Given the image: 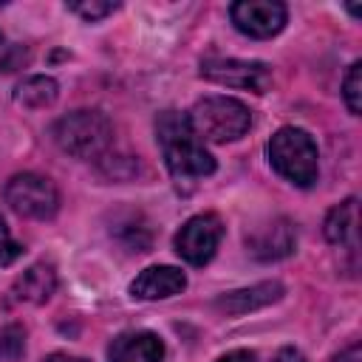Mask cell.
<instances>
[{"label": "cell", "instance_id": "1", "mask_svg": "<svg viewBox=\"0 0 362 362\" xmlns=\"http://www.w3.org/2000/svg\"><path fill=\"white\" fill-rule=\"evenodd\" d=\"M156 139L167 170L178 181H195L215 173V158L206 153L192 122L181 110H164L156 119Z\"/></svg>", "mask_w": 362, "mask_h": 362}, {"label": "cell", "instance_id": "2", "mask_svg": "<svg viewBox=\"0 0 362 362\" xmlns=\"http://www.w3.org/2000/svg\"><path fill=\"white\" fill-rule=\"evenodd\" d=\"M269 164L294 187H311L320 175L317 144L300 127H280L269 139Z\"/></svg>", "mask_w": 362, "mask_h": 362}, {"label": "cell", "instance_id": "3", "mask_svg": "<svg viewBox=\"0 0 362 362\" xmlns=\"http://www.w3.org/2000/svg\"><path fill=\"white\" fill-rule=\"evenodd\" d=\"M59 150L76 158H102L113 141V124L99 110H74L54 122L51 127Z\"/></svg>", "mask_w": 362, "mask_h": 362}, {"label": "cell", "instance_id": "4", "mask_svg": "<svg viewBox=\"0 0 362 362\" xmlns=\"http://www.w3.org/2000/svg\"><path fill=\"white\" fill-rule=\"evenodd\" d=\"M198 139L204 141H235L240 139L249 124H252V113L243 102L232 99V96H206V99H198L192 113H187Z\"/></svg>", "mask_w": 362, "mask_h": 362}, {"label": "cell", "instance_id": "5", "mask_svg": "<svg viewBox=\"0 0 362 362\" xmlns=\"http://www.w3.org/2000/svg\"><path fill=\"white\" fill-rule=\"evenodd\" d=\"M6 204L23 218H54L59 209V192L51 178L37 173H17L6 184Z\"/></svg>", "mask_w": 362, "mask_h": 362}, {"label": "cell", "instance_id": "6", "mask_svg": "<svg viewBox=\"0 0 362 362\" xmlns=\"http://www.w3.org/2000/svg\"><path fill=\"white\" fill-rule=\"evenodd\" d=\"M201 76L209 82L238 88V90H252V93H266L272 85V68L257 59H235V57H206L201 59Z\"/></svg>", "mask_w": 362, "mask_h": 362}, {"label": "cell", "instance_id": "7", "mask_svg": "<svg viewBox=\"0 0 362 362\" xmlns=\"http://www.w3.org/2000/svg\"><path fill=\"white\" fill-rule=\"evenodd\" d=\"M223 238V223L215 212H204V215H192L175 235V252L192 263V266H204L212 260L218 243Z\"/></svg>", "mask_w": 362, "mask_h": 362}, {"label": "cell", "instance_id": "8", "mask_svg": "<svg viewBox=\"0 0 362 362\" xmlns=\"http://www.w3.org/2000/svg\"><path fill=\"white\" fill-rule=\"evenodd\" d=\"M229 17L240 34L266 40V37H274L286 25L288 11L277 0H240V3H232Z\"/></svg>", "mask_w": 362, "mask_h": 362}, {"label": "cell", "instance_id": "9", "mask_svg": "<svg viewBox=\"0 0 362 362\" xmlns=\"http://www.w3.org/2000/svg\"><path fill=\"white\" fill-rule=\"evenodd\" d=\"M246 246L257 260H280V257H288L297 249V229H294L291 221L274 218V221L257 226L246 238Z\"/></svg>", "mask_w": 362, "mask_h": 362}, {"label": "cell", "instance_id": "10", "mask_svg": "<svg viewBox=\"0 0 362 362\" xmlns=\"http://www.w3.org/2000/svg\"><path fill=\"white\" fill-rule=\"evenodd\" d=\"M187 288V274L175 266H147L133 283L130 294L139 300H164Z\"/></svg>", "mask_w": 362, "mask_h": 362}, {"label": "cell", "instance_id": "11", "mask_svg": "<svg viewBox=\"0 0 362 362\" xmlns=\"http://www.w3.org/2000/svg\"><path fill=\"white\" fill-rule=\"evenodd\" d=\"M107 359L110 362H161L164 342L153 331H127L110 342Z\"/></svg>", "mask_w": 362, "mask_h": 362}, {"label": "cell", "instance_id": "12", "mask_svg": "<svg viewBox=\"0 0 362 362\" xmlns=\"http://www.w3.org/2000/svg\"><path fill=\"white\" fill-rule=\"evenodd\" d=\"M280 297H283V286L277 280H266V283H255L249 288L221 294L215 300V308H221L226 314H249V311H257V308L277 303Z\"/></svg>", "mask_w": 362, "mask_h": 362}, {"label": "cell", "instance_id": "13", "mask_svg": "<svg viewBox=\"0 0 362 362\" xmlns=\"http://www.w3.org/2000/svg\"><path fill=\"white\" fill-rule=\"evenodd\" d=\"M57 291V272L51 263H34L28 266L11 286V303H45Z\"/></svg>", "mask_w": 362, "mask_h": 362}, {"label": "cell", "instance_id": "14", "mask_svg": "<svg viewBox=\"0 0 362 362\" xmlns=\"http://www.w3.org/2000/svg\"><path fill=\"white\" fill-rule=\"evenodd\" d=\"M356 226H359V201L356 198H348V201L337 204L325 215V238L334 246L356 249Z\"/></svg>", "mask_w": 362, "mask_h": 362}, {"label": "cell", "instance_id": "15", "mask_svg": "<svg viewBox=\"0 0 362 362\" xmlns=\"http://www.w3.org/2000/svg\"><path fill=\"white\" fill-rule=\"evenodd\" d=\"M57 96H59V85L51 76H42V74L25 76L14 88V99L23 107H48V105L57 102Z\"/></svg>", "mask_w": 362, "mask_h": 362}, {"label": "cell", "instance_id": "16", "mask_svg": "<svg viewBox=\"0 0 362 362\" xmlns=\"http://www.w3.org/2000/svg\"><path fill=\"white\" fill-rule=\"evenodd\" d=\"M25 354V328L11 322L0 331V362H20Z\"/></svg>", "mask_w": 362, "mask_h": 362}, {"label": "cell", "instance_id": "17", "mask_svg": "<svg viewBox=\"0 0 362 362\" xmlns=\"http://www.w3.org/2000/svg\"><path fill=\"white\" fill-rule=\"evenodd\" d=\"M342 99L354 116L362 110V62H354L348 68L345 82H342Z\"/></svg>", "mask_w": 362, "mask_h": 362}, {"label": "cell", "instance_id": "18", "mask_svg": "<svg viewBox=\"0 0 362 362\" xmlns=\"http://www.w3.org/2000/svg\"><path fill=\"white\" fill-rule=\"evenodd\" d=\"M65 8L79 14L88 23H96V20L107 17V14H113L119 8V3H110V0H76V3H65Z\"/></svg>", "mask_w": 362, "mask_h": 362}, {"label": "cell", "instance_id": "19", "mask_svg": "<svg viewBox=\"0 0 362 362\" xmlns=\"http://www.w3.org/2000/svg\"><path fill=\"white\" fill-rule=\"evenodd\" d=\"M23 59H25V51H23L20 45L8 42V37L0 31V74L14 71V68H17Z\"/></svg>", "mask_w": 362, "mask_h": 362}, {"label": "cell", "instance_id": "20", "mask_svg": "<svg viewBox=\"0 0 362 362\" xmlns=\"http://www.w3.org/2000/svg\"><path fill=\"white\" fill-rule=\"evenodd\" d=\"M20 255H23V246L8 235V229H6V223H3V218H0V266L14 263Z\"/></svg>", "mask_w": 362, "mask_h": 362}, {"label": "cell", "instance_id": "21", "mask_svg": "<svg viewBox=\"0 0 362 362\" xmlns=\"http://www.w3.org/2000/svg\"><path fill=\"white\" fill-rule=\"evenodd\" d=\"M218 362H257V356H255L252 351H243V348H238V351H229V354H223Z\"/></svg>", "mask_w": 362, "mask_h": 362}, {"label": "cell", "instance_id": "22", "mask_svg": "<svg viewBox=\"0 0 362 362\" xmlns=\"http://www.w3.org/2000/svg\"><path fill=\"white\" fill-rule=\"evenodd\" d=\"M274 362H305V356L297 348H280L274 354Z\"/></svg>", "mask_w": 362, "mask_h": 362}, {"label": "cell", "instance_id": "23", "mask_svg": "<svg viewBox=\"0 0 362 362\" xmlns=\"http://www.w3.org/2000/svg\"><path fill=\"white\" fill-rule=\"evenodd\" d=\"M334 362H359V345H356V342L348 345L345 351H339V354L334 356Z\"/></svg>", "mask_w": 362, "mask_h": 362}, {"label": "cell", "instance_id": "24", "mask_svg": "<svg viewBox=\"0 0 362 362\" xmlns=\"http://www.w3.org/2000/svg\"><path fill=\"white\" fill-rule=\"evenodd\" d=\"M42 362H88V359H82V356H68V354H51V356H45Z\"/></svg>", "mask_w": 362, "mask_h": 362}]
</instances>
